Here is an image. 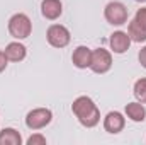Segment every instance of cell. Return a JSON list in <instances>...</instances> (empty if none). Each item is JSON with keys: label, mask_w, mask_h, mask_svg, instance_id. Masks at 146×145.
I'll list each match as a JSON object with an SVG mask.
<instances>
[{"label": "cell", "mask_w": 146, "mask_h": 145, "mask_svg": "<svg viewBox=\"0 0 146 145\" xmlns=\"http://www.w3.org/2000/svg\"><path fill=\"white\" fill-rule=\"evenodd\" d=\"M72 111L78 123L85 128H94L100 123V109L88 96H78L72 104Z\"/></svg>", "instance_id": "cell-1"}, {"label": "cell", "mask_w": 146, "mask_h": 145, "mask_svg": "<svg viewBox=\"0 0 146 145\" xmlns=\"http://www.w3.org/2000/svg\"><path fill=\"white\" fill-rule=\"evenodd\" d=\"M7 29H9V34L14 38V39L22 41V39L31 36V33H33V22H31V19H29L27 14L17 12V14H14L9 19Z\"/></svg>", "instance_id": "cell-2"}, {"label": "cell", "mask_w": 146, "mask_h": 145, "mask_svg": "<svg viewBox=\"0 0 146 145\" xmlns=\"http://www.w3.org/2000/svg\"><path fill=\"white\" fill-rule=\"evenodd\" d=\"M104 17L110 26H124V24H127V17H129L127 7L117 0L109 2L104 9Z\"/></svg>", "instance_id": "cell-3"}, {"label": "cell", "mask_w": 146, "mask_h": 145, "mask_svg": "<svg viewBox=\"0 0 146 145\" xmlns=\"http://www.w3.org/2000/svg\"><path fill=\"white\" fill-rule=\"evenodd\" d=\"M53 121V111L49 108H36L27 113L26 116V126L33 132L46 128Z\"/></svg>", "instance_id": "cell-4"}, {"label": "cell", "mask_w": 146, "mask_h": 145, "mask_svg": "<svg viewBox=\"0 0 146 145\" xmlns=\"http://www.w3.org/2000/svg\"><path fill=\"white\" fill-rule=\"evenodd\" d=\"M46 39L53 48H66L72 41V34L68 31V28H65L63 24H51L46 31Z\"/></svg>", "instance_id": "cell-5"}, {"label": "cell", "mask_w": 146, "mask_h": 145, "mask_svg": "<svg viewBox=\"0 0 146 145\" xmlns=\"http://www.w3.org/2000/svg\"><path fill=\"white\" fill-rule=\"evenodd\" d=\"M112 68V53L106 48H97L92 50V62H90V70L94 73H107Z\"/></svg>", "instance_id": "cell-6"}, {"label": "cell", "mask_w": 146, "mask_h": 145, "mask_svg": "<svg viewBox=\"0 0 146 145\" xmlns=\"http://www.w3.org/2000/svg\"><path fill=\"white\" fill-rule=\"evenodd\" d=\"M126 126V118L119 111H109L104 118V130L110 135H117L124 130Z\"/></svg>", "instance_id": "cell-7"}, {"label": "cell", "mask_w": 146, "mask_h": 145, "mask_svg": "<svg viewBox=\"0 0 146 145\" xmlns=\"http://www.w3.org/2000/svg\"><path fill=\"white\" fill-rule=\"evenodd\" d=\"M131 38L126 31H114L110 34V39H109V44H110V50L115 53V55H122L129 50L131 46Z\"/></svg>", "instance_id": "cell-8"}, {"label": "cell", "mask_w": 146, "mask_h": 145, "mask_svg": "<svg viewBox=\"0 0 146 145\" xmlns=\"http://www.w3.org/2000/svg\"><path fill=\"white\" fill-rule=\"evenodd\" d=\"M90 62H92V50L88 48V46H76L75 50H73L72 53V63L76 67V68H80V70H83V68H90Z\"/></svg>", "instance_id": "cell-9"}, {"label": "cell", "mask_w": 146, "mask_h": 145, "mask_svg": "<svg viewBox=\"0 0 146 145\" xmlns=\"http://www.w3.org/2000/svg\"><path fill=\"white\" fill-rule=\"evenodd\" d=\"M41 14L48 21H56L63 14L61 0H42L41 2Z\"/></svg>", "instance_id": "cell-10"}, {"label": "cell", "mask_w": 146, "mask_h": 145, "mask_svg": "<svg viewBox=\"0 0 146 145\" xmlns=\"http://www.w3.org/2000/svg\"><path fill=\"white\" fill-rule=\"evenodd\" d=\"M3 53H5V56H7L9 62L19 63V62H22V60L27 56V48H26L21 41H12V43H9V44L5 46Z\"/></svg>", "instance_id": "cell-11"}, {"label": "cell", "mask_w": 146, "mask_h": 145, "mask_svg": "<svg viewBox=\"0 0 146 145\" xmlns=\"http://www.w3.org/2000/svg\"><path fill=\"white\" fill-rule=\"evenodd\" d=\"M124 114L134 121V123H143L146 119V108L143 103L139 101H134V103H127L126 108H124Z\"/></svg>", "instance_id": "cell-12"}, {"label": "cell", "mask_w": 146, "mask_h": 145, "mask_svg": "<svg viewBox=\"0 0 146 145\" xmlns=\"http://www.w3.org/2000/svg\"><path fill=\"white\" fill-rule=\"evenodd\" d=\"M0 145H22V135L15 128H3L0 130Z\"/></svg>", "instance_id": "cell-13"}, {"label": "cell", "mask_w": 146, "mask_h": 145, "mask_svg": "<svg viewBox=\"0 0 146 145\" xmlns=\"http://www.w3.org/2000/svg\"><path fill=\"white\" fill-rule=\"evenodd\" d=\"M127 34L131 38V41L133 43H145L146 41V29H143L134 19L129 22V26H127Z\"/></svg>", "instance_id": "cell-14"}, {"label": "cell", "mask_w": 146, "mask_h": 145, "mask_svg": "<svg viewBox=\"0 0 146 145\" xmlns=\"http://www.w3.org/2000/svg\"><path fill=\"white\" fill-rule=\"evenodd\" d=\"M133 94L136 97V101L146 104V77H141L134 82V87H133Z\"/></svg>", "instance_id": "cell-15"}, {"label": "cell", "mask_w": 146, "mask_h": 145, "mask_svg": "<svg viewBox=\"0 0 146 145\" xmlns=\"http://www.w3.org/2000/svg\"><path fill=\"white\" fill-rule=\"evenodd\" d=\"M26 144L27 145H46L48 140H46V137L41 135V133H33V135L26 140Z\"/></svg>", "instance_id": "cell-16"}, {"label": "cell", "mask_w": 146, "mask_h": 145, "mask_svg": "<svg viewBox=\"0 0 146 145\" xmlns=\"http://www.w3.org/2000/svg\"><path fill=\"white\" fill-rule=\"evenodd\" d=\"M134 21H136L143 29H146V7H141V9L136 10V14H134Z\"/></svg>", "instance_id": "cell-17"}, {"label": "cell", "mask_w": 146, "mask_h": 145, "mask_svg": "<svg viewBox=\"0 0 146 145\" xmlns=\"http://www.w3.org/2000/svg\"><path fill=\"white\" fill-rule=\"evenodd\" d=\"M138 60H139L141 67L146 68V46H143V48L139 50V53H138Z\"/></svg>", "instance_id": "cell-18"}, {"label": "cell", "mask_w": 146, "mask_h": 145, "mask_svg": "<svg viewBox=\"0 0 146 145\" xmlns=\"http://www.w3.org/2000/svg\"><path fill=\"white\" fill-rule=\"evenodd\" d=\"M7 65H9V60H7L5 53L0 50V73H2L3 70H5V68H7Z\"/></svg>", "instance_id": "cell-19"}, {"label": "cell", "mask_w": 146, "mask_h": 145, "mask_svg": "<svg viewBox=\"0 0 146 145\" xmlns=\"http://www.w3.org/2000/svg\"><path fill=\"white\" fill-rule=\"evenodd\" d=\"M134 2H139V3H146V0H134Z\"/></svg>", "instance_id": "cell-20"}]
</instances>
